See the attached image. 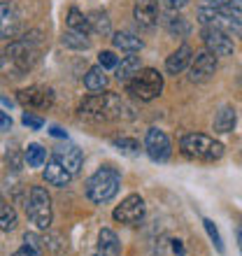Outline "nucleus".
I'll return each instance as SVG.
<instances>
[{"label":"nucleus","mask_w":242,"mask_h":256,"mask_svg":"<svg viewBox=\"0 0 242 256\" xmlns=\"http://www.w3.org/2000/svg\"><path fill=\"white\" fill-rule=\"evenodd\" d=\"M198 21L202 26L222 28L230 35H242V0H200Z\"/></svg>","instance_id":"1"},{"label":"nucleus","mask_w":242,"mask_h":256,"mask_svg":"<svg viewBox=\"0 0 242 256\" xmlns=\"http://www.w3.org/2000/svg\"><path fill=\"white\" fill-rule=\"evenodd\" d=\"M124 112H128L126 102L121 100L116 94L105 91V94H91L84 98L80 105V114L96 122H110V119H121Z\"/></svg>","instance_id":"2"},{"label":"nucleus","mask_w":242,"mask_h":256,"mask_svg":"<svg viewBox=\"0 0 242 256\" xmlns=\"http://www.w3.org/2000/svg\"><path fill=\"white\" fill-rule=\"evenodd\" d=\"M119 186H121V172L116 168H112V166H102L88 177L86 196L88 200L102 205V202H110L119 194Z\"/></svg>","instance_id":"3"},{"label":"nucleus","mask_w":242,"mask_h":256,"mask_svg":"<svg viewBox=\"0 0 242 256\" xmlns=\"http://www.w3.org/2000/svg\"><path fill=\"white\" fill-rule=\"evenodd\" d=\"M38 44H40L38 33L24 35L21 40L10 42V47H7L5 54H7V58H10V63H12L19 72H28V70L38 63V58H40V49H38Z\"/></svg>","instance_id":"4"},{"label":"nucleus","mask_w":242,"mask_h":256,"mask_svg":"<svg viewBox=\"0 0 242 256\" xmlns=\"http://www.w3.org/2000/svg\"><path fill=\"white\" fill-rule=\"evenodd\" d=\"M182 152L191 158H198V161H219L224 156V144L216 142L214 138L202 133H186L180 142Z\"/></svg>","instance_id":"5"},{"label":"nucleus","mask_w":242,"mask_h":256,"mask_svg":"<svg viewBox=\"0 0 242 256\" xmlns=\"http://www.w3.org/2000/svg\"><path fill=\"white\" fill-rule=\"evenodd\" d=\"M126 86H128V94L133 96V98L149 102L161 96L163 74L158 72V70H154V68H144V70H140L130 82H126Z\"/></svg>","instance_id":"6"},{"label":"nucleus","mask_w":242,"mask_h":256,"mask_svg":"<svg viewBox=\"0 0 242 256\" xmlns=\"http://www.w3.org/2000/svg\"><path fill=\"white\" fill-rule=\"evenodd\" d=\"M26 214L40 230H47L52 226V198L42 186L30 189L26 200Z\"/></svg>","instance_id":"7"},{"label":"nucleus","mask_w":242,"mask_h":256,"mask_svg":"<svg viewBox=\"0 0 242 256\" xmlns=\"http://www.w3.org/2000/svg\"><path fill=\"white\" fill-rule=\"evenodd\" d=\"M202 42H205L210 54H214V56H233V52H236L233 35L222 30V28L205 26L202 28Z\"/></svg>","instance_id":"8"},{"label":"nucleus","mask_w":242,"mask_h":256,"mask_svg":"<svg viewBox=\"0 0 242 256\" xmlns=\"http://www.w3.org/2000/svg\"><path fill=\"white\" fill-rule=\"evenodd\" d=\"M16 100L28 110L47 112L54 105V91L47 86H28V88H21L19 94H16Z\"/></svg>","instance_id":"9"},{"label":"nucleus","mask_w":242,"mask_h":256,"mask_svg":"<svg viewBox=\"0 0 242 256\" xmlns=\"http://www.w3.org/2000/svg\"><path fill=\"white\" fill-rule=\"evenodd\" d=\"M112 216H114L119 224H128V226L140 224L142 219H144V200H142V196H138V194L126 196V198L121 200L119 208L112 212Z\"/></svg>","instance_id":"10"},{"label":"nucleus","mask_w":242,"mask_h":256,"mask_svg":"<svg viewBox=\"0 0 242 256\" xmlns=\"http://www.w3.org/2000/svg\"><path fill=\"white\" fill-rule=\"evenodd\" d=\"M144 149L152 161L163 163L170 158V138L158 128H149L147 138H144Z\"/></svg>","instance_id":"11"},{"label":"nucleus","mask_w":242,"mask_h":256,"mask_svg":"<svg viewBox=\"0 0 242 256\" xmlns=\"http://www.w3.org/2000/svg\"><path fill=\"white\" fill-rule=\"evenodd\" d=\"M188 72H191L188 74L191 82H196V84H205V82H210L216 72V56L210 54V52L196 54L194 61H191V68H188Z\"/></svg>","instance_id":"12"},{"label":"nucleus","mask_w":242,"mask_h":256,"mask_svg":"<svg viewBox=\"0 0 242 256\" xmlns=\"http://www.w3.org/2000/svg\"><path fill=\"white\" fill-rule=\"evenodd\" d=\"M21 28V16L12 2H0V40L16 38Z\"/></svg>","instance_id":"13"},{"label":"nucleus","mask_w":242,"mask_h":256,"mask_svg":"<svg viewBox=\"0 0 242 256\" xmlns=\"http://www.w3.org/2000/svg\"><path fill=\"white\" fill-rule=\"evenodd\" d=\"M133 16L140 28L152 30L158 24V0H135Z\"/></svg>","instance_id":"14"},{"label":"nucleus","mask_w":242,"mask_h":256,"mask_svg":"<svg viewBox=\"0 0 242 256\" xmlns=\"http://www.w3.org/2000/svg\"><path fill=\"white\" fill-rule=\"evenodd\" d=\"M54 158L63 166V168L70 172V175H77L82 170V163H84V156H82V149L74 147V144H66V147H58L54 152Z\"/></svg>","instance_id":"15"},{"label":"nucleus","mask_w":242,"mask_h":256,"mask_svg":"<svg viewBox=\"0 0 242 256\" xmlns=\"http://www.w3.org/2000/svg\"><path fill=\"white\" fill-rule=\"evenodd\" d=\"M191 61H194V49L188 47V44H182L177 52H172V54L168 56V61H166V70H168L170 74H180V72H184V70L191 66Z\"/></svg>","instance_id":"16"},{"label":"nucleus","mask_w":242,"mask_h":256,"mask_svg":"<svg viewBox=\"0 0 242 256\" xmlns=\"http://www.w3.org/2000/svg\"><path fill=\"white\" fill-rule=\"evenodd\" d=\"M94 256H121V244L114 230L102 228L98 236V244H96Z\"/></svg>","instance_id":"17"},{"label":"nucleus","mask_w":242,"mask_h":256,"mask_svg":"<svg viewBox=\"0 0 242 256\" xmlns=\"http://www.w3.org/2000/svg\"><path fill=\"white\" fill-rule=\"evenodd\" d=\"M44 180H47V184H52V186H66L70 180H72V175L68 172L63 166H60L58 161H56L54 156H52V161L47 163V168H44Z\"/></svg>","instance_id":"18"},{"label":"nucleus","mask_w":242,"mask_h":256,"mask_svg":"<svg viewBox=\"0 0 242 256\" xmlns=\"http://www.w3.org/2000/svg\"><path fill=\"white\" fill-rule=\"evenodd\" d=\"M42 254H44V240L40 236H35V233H26L21 250H16L12 256H42Z\"/></svg>","instance_id":"19"},{"label":"nucleus","mask_w":242,"mask_h":256,"mask_svg":"<svg viewBox=\"0 0 242 256\" xmlns=\"http://www.w3.org/2000/svg\"><path fill=\"white\" fill-rule=\"evenodd\" d=\"M112 42H114L116 49H121V52H128V54H135V52H140V49H142V40L135 33H130V30H121V33H114Z\"/></svg>","instance_id":"20"},{"label":"nucleus","mask_w":242,"mask_h":256,"mask_svg":"<svg viewBox=\"0 0 242 256\" xmlns=\"http://www.w3.org/2000/svg\"><path fill=\"white\" fill-rule=\"evenodd\" d=\"M114 70H116V80L119 82H130L135 74L142 70L140 56H126V58H121V63L114 68Z\"/></svg>","instance_id":"21"},{"label":"nucleus","mask_w":242,"mask_h":256,"mask_svg":"<svg viewBox=\"0 0 242 256\" xmlns=\"http://www.w3.org/2000/svg\"><path fill=\"white\" fill-rule=\"evenodd\" d=\"M236 110L230 105H224L219 112L214 114V130L216 133H230L236 128Z\"/></svg>","instance_id":"22"},{"label":"nucleus","mask_w":242,"mask_h":256,"mask_svg":"<svg viewBox=\"0 0 242 256\" xmlns=\"http://www.w3.org/2000/svg\"><path fill=\"white\" fill-rule=\"evenodd\" d=\"M84 84H86L88 91H102V88L108 86V74H105V70H102L100 66L91 68L86 74H84Z\"/></svg>","instance_id":"23"},{"label":"nucleus","mask_w":242,"mask_h":256,"mask_svg":"<svg viewBox=\"0 0 242 256\" xmlns=\"http://www.w3.org/2000/svg\"><path fill=\"white\" fill-rule=\"evenodd\" d=\"M166 28H168L170 35H177V38H184V35L191 33V24L182 14H170L166 19Z\"/></svg>","instance_id":"24"},{"label":"nucleus","mask_w":242,"mask_h":256,"mask_svg":"<svg viewBox=\"0 0 242 256\" xmlns=\"http://www.w3.org/2000/svg\"><path fill=\"white\" fill-rule=\"evenodd\" d=\"M88 26H91V33L96 35H110L112 33V24H110L108 14L105 12H91L88 14Z\"/></svg>","instance_id":"25"},{"label":"nucleus","mask_w":242,"mask_h":256,"mask_svg":"<svg viewBox=\"0 0 242 256\" xmlns=\"http://www.w3.org/2000/svg\"><path fill=\"white\" fill-rule=\"evenodd\" d=\"M60 42H63L66 47H70V49H77V52H84V49L91 47V42H88L86 35L77 33V30H66L63 38H60Z\"/></svg>","instance_id":"26"},{"label":"nucleus","mask_w":242,"mask_h":256,"mask_svg":"<svg viewBox=\"0 0 242 256\" xmlns=\"http://www.w3.org/2000/svg\"><path fill=\"white\" fill-rule=\"evenodd\" d=\"M68 26H70V30H77V33H84V35L91 33L88 16H84V14H82L80 10H74V7L68 12Z\"/></svg>","instance_id":"27"},{"label":"nucleus","mask_w":242,"mask_h":256,"mask_svg":"<svg viewBox=\"0 0 242 256\" xmlns=\"http://www.w3.org/2000/svg\"><path fill=\"white\" fill-rule=\"evenodd\" d=\"M24 158L30 168H42L44 161H47V152L40 147V144H28L26 152H24Z\"/></svg>","instance_id":"28"},{"label":"nucleus","mask_w":242,"mask_h":256,"mask_svg":"<svg viewBox=\"0 0 242 256\" xmlns=\"http://www.w3.org/2000/svg\"><path fill=\"white\" fill-rule=\"evenodd\" d=\"M16 226V210L7 202H0V230H14Z\"/></svg>","instance_id":"29"},{"label":"nucleus","mask_w":242,"mask_h":256,"mask_svg":"<svg viewBox=\"0 0 242 256\" xmlns=\"http://www.w3.org/2000/svg\"><path fill=\"white\" fill-rule=\"evenodd\" d=\"M114 147L119 149V152H124V154H138L140 152V142L133 140V138H116L114 140Z\"/></svg>","instance_id":"30"},{"label":"nucleus","mask_w":242,"mask_h":256,"mask_svg":"<svg viewBox=\"0 0 242 256\" xmlns=\"http://www.w3.org/2000/svg\"><path fill=\"white\" fill-rule=\"evenodd\" d=\"M202 226H205V230H208L210 240L214 242L216 252H224V240H222V236H219V230H216L214 222H212V219H202Z\"/></svg>","instance_id":"31"},{"label":"nucleus","mask_w":242,"mask_h":256,"mask_svg":"<svg viewBox=\"0 0 242 256\" xmlns=\"http://www.w3.org/2000/svg\"><path fill=\"white\" fill-rule=\"evenodd\" d=\"M98 66H100L102 70H110V68L119 66V58H116L114 52H100V54H98Z\"/></svg>","instance_id":"32"},{"label":"nucleus","mask_w":242,"mask_h":256,"mask_svg":"<svg viewBox=\"0 0 242 256\" xmlns=\"http://www.w3.org/2000/svg\"><path fill=\"white\" fill-rule=\"evenodd\" d=\"M21 122H24V126L33 128V130H40V128L44 126V122H42L40 116H33V114H24L21 116Z\"/></svg>","instance_id":"33"},{"label":"nucleus","mask_w":242,"mask_h":256,"mask_svg":"<svg viewBox=\"0 0 242 256\" xmlns=\"http://www.w3.org/2000/svg\"><path fill=\"white\" fill-rule=\"evenodd\" d=\"M10 128H12V119H10V114H5L0 110V133H7Z\"/></svg>","instance_id":"34"},{"label":"nucleus","mask_w":242,"mask_h":256,"mask_svg":"<svg viewBox=\"0 0 242 256\" xmlns=\"http://www.w3.org/2000/svg\"><path fill=\"white\" fill-rule=\"evenodd\" d=\"M163 2H166V7L172 10V12H175V10H182L184 5H188V0H163Z\"/></svg>","instance_id":"35"},{"label":"nucleus","mask_w":242,"mask_h":256,"mask_svg":"<svg viewBox=\"0 0 242 256\" xmlns=\"http://www.w3.org/2000/svg\"><path fill=\"white\" fill-rule=\"evenodd\" d=\"M49 133L54 135V138H63V140L68 138V133H66V130H63L60 126H52V128H49Z\"/></svg>","instance_id":"36"},{"label":"nucleus","mask_w":242,"mask_h":256,"mask_svg":"<svg viewBox=\"0 0 242 256\" xmlns=\"http://www.w3.org/2000/svg\"><path fill=\"white\" fill-rule=\"evenodd\" d=\"M172 250H175L180 256H184V247H182V242H180V240H175V242H172Z\"/></svg>","instance_id":"37"},{"label":"nucleus","mask_w":242,"mask_h":256,"mask_svg":"<svg viewBox=\"0 0 242 256\" xmlns=\"http://www.w3.org/2000/svg\"><path fill=\"white\" fill-rule=\"evenodd\" d=\"M5 63H7V54H5V52H2V49H0V68L5 66Z\"/></svg>","instance_id":"38"},{"label":"nucleus","mask_w":242,"mask_h":256,"mask_svg":"<svg viewBox=\"0 0 242 256\" xmlns=\"http://www.w3.org/2000/svg\"><path fill=\"white\" fill-rule=\"evenodd\" d=\"M238 247H240V252H242V230H238Z\"/></svg>","instance_id":"39"}]
</instances>
